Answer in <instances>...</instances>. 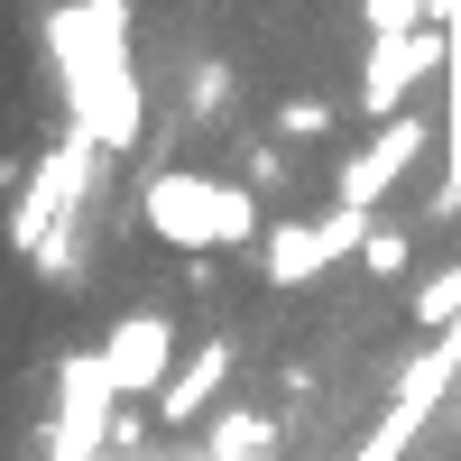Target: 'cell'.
<instances>
[{"label":"cell","instance_id":"obj_4","mask_svg":"<svg viewBox=\"0 0 461 461\" xmlns=\"http://www.w3.org/2000/svg\"><path fill=\"white\" fill-rule=\"evenodd\" d=\"M452 37L443 28H397V37H369V65H360V111L369 121H388V111H406V93L425 84V74H443Z\"/></svg>","mask_w":461,"mask_h":461},{"label":"cell","instance_id":"obj_8","mask_svg":"<svg viewBox=\"0 0 461 461\" xmlns=\"http://www.w3.org/2000/svg\"><path fill=\"white\" fill-rule=\"evenodd\" d=\"M323 267H341V249H332V221H267V240H258V277L267 286H314Z\"/></svg>","mask_w":461,"mask_h":461},{"label":"cell","instance_id":"obj_14","mask_svg":"<svg viewBox=\"0 0 461 461\" xmlns=\"http://www.w3.org/2000/svg\"><path fill=\"white\" fill-rule=\"evenodd\" d=\"M452 314H461V258H452V267H443V277H434V286H425V295H415V323H425V332H443V323H452Z\"/></svg>","mask_w":461,"mask_h":461},{"label":"cell","instance_id":"obj_12","mask_svg":"<svg viewBox=\"0 0 461 461\" xmlns=\"http://www.w3.org/2000/svg\"><path fill=\"white\" fill-rule=\"evenodd\" d=\"M277 139H286V148H314V139H332V102H314V93L277 102Z\"/></svg>","mask_w":461,"mask_h":461},{"label":"cell","instance_id":"obj_6","mask_svg":"<svg viewBox=\"0 0 461 461\" xmlns=\"http://www.w3.org/2000/svg\"><path fill=\"white\" fill-rule=\"evenodd\" d=\"M425 139H434V130L415 121V111H388V121L369 130V148H360V158L332 176V194H341V203H369V212H378V203H388L397 185H406V167L425 158Z\"/></svg>","mask_w":461,"mask_h":461},{"label":"cell","instance_id":"obj_13","mask_svg":"<svg viewBox=\"0 0 461 461\" xmlns=\"http://www.w3.org/2000/svg\"><path fill=\"white\" fill-rule=\"evenodd\" d=\"M434 0H360V28L369 37H397V28H425Z\"/></svg>","mask_w":461,"mask_h":461},{"label":"cell","instance_id":"obj_1","mask_svg":"<svg viewBox=\"0 0 461 461\" xmlns=\"http://www.w3.org/2000/svg\"><path fill=\"white\" fill-rule=\"evenodd\" d=\"M47 65H56L74 130H93L111 158H130L148 139V93L130 65V0H65V10H47Z\"/></svg>","mask_w":461,"mask_h":461},{"label":"cell","instance_id":"obj_2","mask_svg":"<svg viewBox=\"0 0 461 461\" xmlns=\"http://www.w3.org/2000/svg\"><path fill=\"white\" fill-rule=\"evenodd\" d=\"M139 221H148V240H167L185 258L249 249L258 240V185H221V176H194V167H158L148 194H139Z\"/></svg>","mask_w":461,"mask_h":461},{"label":"cell","instance_id":"obj_11","mask_svg":"<svg viewBox=\"0 0 461 461\" xmlns=\"http://www.w3.org/2000/svg\"><path fill=\"white\" fill-rule=\"evenodd\" d=\"M406 258H415V230H397V221H369V240H360V277L397 286V277H406Z\"/></svg>","mask_w":461,"mask_h":461},{"label":"cell","instance_id":"obj_5","mask_svg":"<svg viewBox=\"0 0 461 461\" xmlns=\"http://www.w3.org/2000/svg\"><path fill=\"white\" fill-rule=\"evenodd\" d=\"M111 406H121V388H111L102 351H74V360H65V397H56V434H47V452H56V461L111 452Z\"/></svg>","mask_w":461,"mask_h":461},{"label":"cell","instance_id":"obj_3","mask_svg":"<svg viewBox=\"0 0 461 461\" xmlns=\"http://www.w3.org/2000/svg\"><path fill=\"white\" fill-rule=\"evenodd\" d=\"M93 158H111V148L93 130H65L47 158H37V176H19V203H10V249L19 258H37L74 212L93 203Z\"/></svg>","mask_w":461,"mask_h":461},{"label":"cell","instance_id":"obj_9","mask_svg":"<svg viewBox=\"0 0 461 461\" xmlns=\"http://www.w3.org/2000/svg\"><path fill=\"white\" fill-rule=\"evenodd\" d=\"M230 360H240L230 341H203L194 360H176V369H167V388H158V425H203L212 397H221V378H230Z\"/></svg>","mask_w":461,"mask_h":461},{"label":"cell","instance_id":"obj_7","mask_svg":"<svg viewBox=\"0 0 461 461\" xmlns=\"http://www.w3.org/2000/svg\"><path fill=\"white\" fill-rule=\"evenodd\" d=\"M102 369H111V388H121V397H148V406H158L167 369H176V323H167V314H121V323L102 332Z\"/></svg>","mask_w":461,"mask_h":461},{"label":"cell","instance_id":"obj_10","mask_svg":"<svg viewBox=\"0 0 461 461\" xmlns=\"http://www.w3.org/2000/svg\"><path fill=\"white\" fill-rule=\"evenodd\" d=\"M203 452H212V461L277 452V415H267V406H212V415H203Z\"/></svg>","mask_w":461,"mask_h":461}]
</instances>
